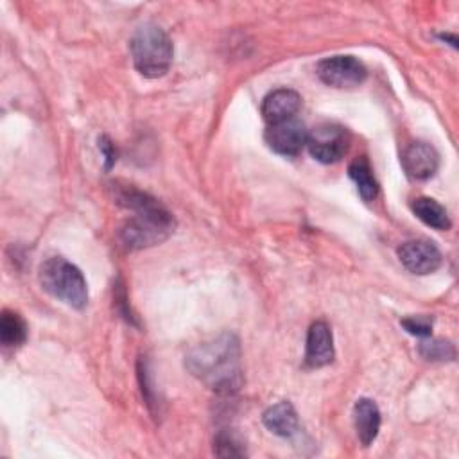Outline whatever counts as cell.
Instances as JSON below:
<instances>
[{"label": "cell", "instance_id": "obj_8", "mask_svg": "<svg viewBox=\"0 0 459 459\" xmlns=\"http://www.w3.org/2000/svg\"><path fill=\"white\" fill-rule=\"evenodd\" d=\"M402 265L412 274H430L441 265V251L427 238L407 240L398 247Z\"/></svg>", "mask_w": 459, "mask_h": 459}, {"label": "cell", "instance_id": "obj_10", "mask_svg": "<svg viewBox=\"0 0 459 459\" xmlns=\"http://www.w3.org/2000/svg\"><path fill=\"white\" fill-rule=\"evenodd\" d=\"M333 337L325 321L310 325L305 346V362L308 368H323L333 360Z\"/></svg>", "mask_w": 459, "mask_h": 459}, {"label": "cell", "instance_id": "obj_9", "mask_svg": "<svg viewBox=\"0 0 459 459\" xmlns=\"http://www.w3.org/2000/svg\"><path fill=\"white\" fill-rule=\"evenodd\" d=\"M402 167L411 179L423 181L436 174L439 167V154L427 142H412L402 154Z\"/></svg>", "mask_w": 459, "mask_h": 459}, {"label": "cell", "instance_id": "obj_2", "mask_svg": "<svg viewBox=\"0 0 459 459\" xmlns=\"http://www.w3.org/2000/svg\"><path fill=\"white\" fill-rule=\"evenodd\" d=\"M185 366L197 380L219 394L231 396L242 385L240 342L231 332L195 344L186 353Z\"/></svg>", "mask_w": 459, "mask_h": 459}, {"label": "cell", "instance_id": "obj_18", "mask_svg": "<svg viewBox=\"0 0 459 459\" xmlns=\"http://www.w3.org/2000/svg\"><path fill=\"white\" fill-rule=\"evenodd\" d=\"M418 351L423 359L432 360V362H436V360H452L455 357L454 346L448 341H443V339L421 341Z\"/></svg>", "mask_w": 459, "mask_h": 459}, {"label": "cell", "instance_id": "obj_7", "mask_svg": "<svg viewBox=\"0 0 459 459\" xmlns=\"http://www.w3.org/2000/svg\"><path fill=\"white\" fill-rule=\"evenodd\" d=\"M308 131L305 124L298 118H287L276 124H269L265 129V142L267 145L281 156H296L301 152V149L307 145Z\"/></svg>", "mask_w": 459, "mask_h": 459}, {"label": "cell", "instance_id": "obj_4", "mask_svg": "<svg viewBox=\"0 0 459 459\" xmlns=\"http://www.w3.org/2000/svg\"><path fill=\"white\" fill-rule=\"evenodd\" d=\"M39 283L45 292L72 308H84L88 303V285L74 264L61 256H50L39 265Z\"/></svg>", "mask_w": 459, "mask_h": 459}, {"label": "cell", "instance_id": "obj_16", "mask_svg": "<svg viewBox=\"0 0 459 459\" xmlns=\"http://www.w3.org/2000/svg\"><path fill=\"white\" fill-rule=\"evenodd\" d=\"M27 339V323L14 310H4L0 317V341L5 348L23 344Z\"/></svg>", "mask_w": 459, "mask_h": 459}, {"label": "cell", "instance_id": "obj_6", "mask_svg": "<svg viewBox=\"0 0 459 459\" xmlns=\"http://www.w3.org/2000/svg\"><path fill=\"white\" fill-rule=\"evenodd\" d=\"M317 77L332 88H355L364 82L368 70L353 56H332L317 63Z\"/></svg>", "mask_w": 459, "mask_h": 459}, {"label": "cell", "instance_id": "obj_17", "mask_svg": "<svg viewBox=\"0 0 459 459\" xmlns=\"http://www.w3.org/2000/svg\"><path fill=\"white\" fill-rule=\"evenodd\" d=\"M213 452L219 457H244L246 445L231 429H222L215 436Z\"/></svg>", "mask_w": 459, "mask_h": 459}, {"label": "cell", "instance_id": "obj_5", "mask_svg": "<svg viewBox=\"0 0 459 459\" xmlns=\"http://www.w3.org/2000/svg\"><path fill=\"white\" fill-rule=\"evenodd\" d=\"M307 147L314 160L321 163H335L350 147V133L339 124H319L308 133Z\"/></svg>", "mask_w": 459, "mask_h": 459}, {"label": "cell", "instance_id": "obj_19", "mask_svg": "<svg viewBox=\"0 0 459 459\" xmlns=\"http://www.w3.org/2000/svg\"><path fill=\"white\" fill-rule=\"evenodd\" d=\"M402 326L416 337H429L432 332V319L429 316H411L402 319Z\"/></svg>", "mask_w": 459, "mask_h": 459}, {"label": "cell", "instance_id": "obj_14", "mask_svg": "<svg viewBox=\"0 0 459 459\" xmlns=\"http://www.w3.org/2000/svg\"><path fill=\"white\" fill-rule=\"evenodd\" d=\"M411 210L412 213L427 226L434 228V230H448L450 228V217L445 210L443 204H439L436 199L432 197H418L411 203Z\"/></svg>", "mask_w": 459, "mask_h": 459}, {"label": "cell", "instance_id": "obj_12", "mask_svg": "<svg viewBox=\"0 0 459 459\" xmlns=\"http://www.w3.org/2000/svg\"><path fill=\"white\" fill-rule=\"evenodd\" d=\"M380 411L378 405L369 398H359L353 405V423L357 437L362 446H369L380 430Z\"/></svg>", "mask_w": 459, "mask_h": 459}, {"label": "cell", "instance_id": "obj_15", "mask_svg": "<svg viewBox=\"0 0 459 459\" xmlns=\"http://www.w3.org/2000/svg\"><path fill=\"white\" fill-rule=\"evenodd\" d=\"M348 176L355 183V188H357L359 195L364 201H373L378 195V183L375 179V174H373V169H371L369 161L364 156L355 158L350 163Z\"/></svg>", "mask_w": 459, "mask_h": 459}, {"label": "cell", "instance_id": "obj_3", "mask_svg": "<svg viewBox=\"0 0 459 459\" xmlns=\"http://www.w3.org/2000/svg\"><path fill=\"white\" fill-rule=\"evenodd\" d=\"M134 68L149 79L161 77L172 65L174 47L169 34L156 23L140 25L129 43Z\"/></svg>", "mask_w": 459, "mask_h": 459}, {"label": "cell", "instance_id": "obj_1", "mask_svg": "<svg viewBox=\"0 0 459 459\" xmlns=\"http://www.w3.org/2000/svg\"><path fill=\"white\" fill-rule=\"evenodd\" d=\"M113 199L118 206L133 212L131 219L120 228V242L126 249H143L161 244L174 231L172 213L158 199L133 185L111 183Z\"/></svg>", "mask_w": 459, "mask_h": 459}, {"label": "cell", "instance_id": "obj_20", "mask_svg": "<svg viewBox=\"0 0 459 459\" xmlns=\"http://www.w3.org/2000/svg\"><path fill=\"white\" fill-rule=\"evenodd\" d=\"M99 149L104 156V161H106V169L109 170L113 165H115V160H117V152H115V147L113 143L109 142L108 136H99Z\"/></svg>", "mask_w": 459, "mask_h": 459}, {"label": "cell", "instance_id": "obj_11", "mask_svg": "<svg viewBox=\"0 0 459 459\" xmlns=\"http://www.w3.org/2000/svg\"><path fill=\"white\" fill-rule=\"evenodd\" d=\"M299 108H301V97L298 91L290 88H278L264 99L262 115L269 126V124H276V122L296 117Z\"/></svg>", "mask_w": 459, "mask_h": 459}, {"label": "cell", "instance_id": "obj_13", "mask_svg": "<svg viewBox=\"0 0 459 459\" xmlns=\"http://www.w3.org/2000/svg\"><path fill=\"white\" fill-rule=\"evenodd\" d=\"M262 423L265 425V429L280 437H290L292 434H296L299 421H298V414L296 409L292 407L290 402H278L274 405H271L264 416H262Z\"/></svg>", "mask_w": 459, "mask_h": 459}]
</instances>
